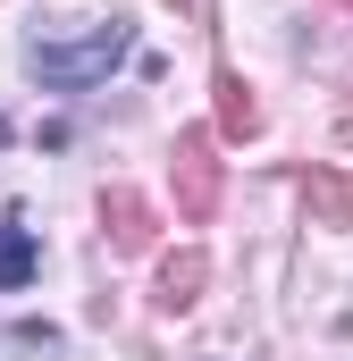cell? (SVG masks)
Segmentation results:
<instances>
[{
    "label": "cell",
    "mask_w": 353,
    "mask_h": 361,
    "mask_svg": "<svg viewBox=\"0 0 353 361\" xmlns=\"http://www.w3.org/2000/svg\"><path fill=\"white\" fill-rule=\"evenodd\" d=\"M210 210H219V152L210 135H176V219L202 227Z\"/></svg>",
    "instance_id": "obj_2"
},
{
    "label": "cell",
    "mask_w": 353,
    "mask_h": 361,
    "mask_svg": "<svg viewBox=\"0 0 353 361\" xmlns=\"http://www.w3.org/2000/svg\"><path fill=\"white\" fill-rule=\"evenodd\" d=\"M202 286H210V252H193V244H185V252H169V261H160V277H152V302H160V311H193V302H202Z\"/></svg>",
    "instance_id": "obj_3"
},
{
    "label": "cell",
    "mask_w": 353,
    "mask_h": 361,
    "mask_svg": "<svg viewBox=\"0 0 353 361\" xmlns=\"http://www.w3.org/2000/svg\"><path fill=\"white\" fill-rule=\"evenodd\" d=\"M303 210H311L320 227H353V177H337V169H311V177H303Z\"/></svg>",
    "instance_id": "obj_5"
},
{
    "label": "cell",
    "mask_w": 353,
    "mask_h": 361,
    "mask_svg": "<svg viewBox=\"0 0 353 361\" xmlns=\"http://www.w3.org/2000/svg\"><path fill=\"white\" fill-rule=\"evenodd\" d=\"M101 227H109V244H118V252H152V235H160V227H152V210H143V193H126V185H109V193H101Z\"/></svg>",
    "instance_id": "obj_4"
},
{
    "label": "cell",
    "mask_w": 353,
    "mask_h": 361,
    "mask_svg": "<svg viewBox=\"0 0 353 361\" xmlns=\"http://www.w3.org/2000/svg\"><path fill=\"white\" fill-rule=\"evenodd\" d=\"M34 269H42V244H34V227H25V219H0V294H17Z\"/></svg>",
    "instance_id": "obj_6"
},
{
    "label": "cell",
    "mask_w": 353,
    "mask_h": 361,
    "mask_svg": "<svg viewBox=\"0 0 353 361\" xmlns=\"http://www.w3.org/2000/svg\"><path fill=\"white\" fill-rule=\"evenodd\" d=\"M219 135H253V126H261V101H253V85H244V76H236V68H219Z\"/></svg>",
    "instance_id": "obj_7"
},
{
    "label": "cell",
    "mask_w": 353,
    "mask_h": 361,
    "mask_svg": "<svg viewBox=\"0 0 353 361\" xmlns=\"http://www.w3.org/2000/svg\"><path fill=\"white\" fill-rule=\"evenodd\" d=\"M337 8H353V0H337Z\"/></svg>",
    "instance_id": "obj_9"
},
{
    "label": "cell",
    "mask_w": 353,
    "mask_h": 361,
    "mask_svg": "<svg viewBox=\"0 0 353 361\" xmlns=\"http://www.w3.org/2000/svg\"><path fill=\"white\" fill-rule=\"evenodd\" d=\"M126 51H135V25H126V17H92L85 34H34V42H25V68L51 92H92Z\"/></svg>",
    "instance_id": "obj_1"
},
{
    "label": "cell",
    "mask_w": 353,
    "mask_h": 361,
    "mask_svg": "<svg viewBox=\"0 0 353 361\" xmlns=\"http://www.w3.org/2000/svg\"><path fill=\"white\" fill-rule=\"evenodd\" d=\"M0 143H8V118H0Z\"/></svg>",
    "instance_id": "obj_8"
}]
</instances>
